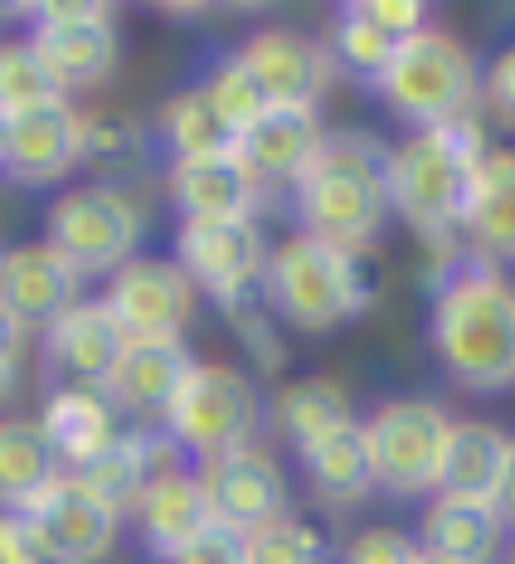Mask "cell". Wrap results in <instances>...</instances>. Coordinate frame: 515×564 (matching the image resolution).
Instances as JSON below:
<instances>
[{
    "label": "cell",
    "mask_w": 515,
    "mask_h": 564,
    "mask_svg": "<svg viewBox=\"0 0 515 564\" xmlns=\"http://www.w3.org/2000/svg\"><path fill=\"white\" fill-rule=\"evenodd\" d=\"M321 137H326L321 108H277V102H267V108L233 137L229 151L267 195V191H292V181L307 171Z\"/></svg>",
    "instance_id": "ac0fdd59"
},
{
    "label": "cell",
    "mask_w": 515,
    "mask_h": 564,
    "mask_svg": "<svg viewBox=\"0 0 515 564\" xmlns=\"http://www.w3.org/2000/svg\"><path fill=\"white\" fill-rule=\"evenodd\" d=\"M50 98H64L54 88L50 68L40 64L30 40H0V112L15 117L25 108H40Z\"/></svg>",
    "instance_id": "1f68e13d"
},
{
    "label": "cell",
    "mask_w": 515,
    "mask_h": 564,
    "mask_svg": "<svg viewBox=\"0 0 515 564\" xmlns=\"http://www.w3.org/2000/svg\"><path fill=\"white\" fill-rule=\"evenodd\" d=\"M249 78L263 93V102H277V108H321L326 88H331V54H326L321 40L287 25H267L249 34V40L233 50Z\"/></svg>",
    "instance_id": "5bb4252c"
},
{
    "label": "cell",
    "mask_w": 515,
    "mask_h": 564,
    "mask_svg": "<svg viewBox=\"0 0 515 564\" xmlns=\"http://www.w3.org/2000/svg\"><path fill=\"white\" fill-rule=\"evenodd\" d=\"M151 147L156 137L132 112H84L78 166H92L102 175H136L151 161Z\"/></svg>",
    "instance_id": "4dcf8cb0"
},
{
    "label": "cell",
    "mask_w": 515,
    "mask_h": 564,
    "mask_svg": "<svg viewBox=\"0 0 515 564\" xmlns=\"http://www.w3.org/2000/svg\"><path fill=\"white\" fill-rule=\"evenodd\" d=\"M326 54H331V64H341V68H350V74H360V78H370V84H374V78H380V68L390 64L394 40L384 30H374L355 6H341V15H336V25H331V44H326Z\"/></svg>",
    "instance_id": "e575fe53"
},
{
    "label": "cell",
    "mask_w": 515,
    "mask_h": 564,
    "mask_svg": "<svg viewBox=\"0 0 515 564\" xmlns=\"http://www.w3.org/2000/svg\"><path fill=\"white\" fill-rule=\"evenodd\" d=\"M78 147H84V112L68 98L15 112L6 141V181L25 191H50L78 171Z\"/></svg>",
    "instance_id": "2e32d148"
},
{
    "label": "cell",
    "mask_w": 515,
    "mask_h": 564,
    "mask_svg": "<svg viewBox=\"0 0 515 564\" xmlns=\"http://www.w3.org/2000/svg\"><path fill=\"white\" fill-rule=\"evenodd\" d=\"M166 195L180 219H258L263 185L239 166L233 151L215 156H185L166 166Z\"/></svg>",
    "instance_id": "7402d4cb"
},
{
    "label": "cell",
    "mask_w": 515,
    "mask_h": 564,
    "mask_svg": "<svg viewBox=\"0 0 515 564\" xmlns=\"http://www.w3.org/2000/svg\"><path fill=\"white\" fill-rule=\"evenodd\" d=\"M428 336L452 384L472 394H506L515 380V297L506 268L467 249L432 288Z\"/></svg>",
    "instance_id": "6da1fadb"
},
{
    "label": "cell",
    "mask_w": 515,
    "mask_h": 564,
    "mask_svg": "<svg viewBox=\"0 0 515 564\" xmlns=\"http://www.w3.org/2000/svg\"><path fill=\"white\" fill-rule=\"evenodd\" d=\"M98 302L112 312L127 340H180L200 292L171 258L136 253L117 273H108V292Z\"/></svg>",
    "instance_id": "4fadbf2b"
},
{
    "label": "cell",
    "mask_w": 515,
    "mask_h": 564,
    "mask_svg": "<svg viewBox=\"0 0 515 564\" xmlns=\"http://www.w3.org/2000/svg\"><path fill=\"white\" fill-rule=\"evenodd\" d=\"M151 137L171 151V161H185V156H215V151H229L233 137L224 132V122L215 117V108L205 102L200 84L171 93L156 112V127Z\"/></svg>",
    "instance_id": "f546056e"
},
{
    "label": "cell",
    "mask_w": 515,
    "mask_h": 564,
    "mask_svg": "<svg viewBox=\"0 0 515 564\" xmlns=\"http://www.w3.org/2000/svg\"><path fill=\"white\" fill-rule=\"evenodd\" d=\"M390 161V141L370 132H326L307 171L292 181L302 234L365 258L394 225Z\"/></svg>",
    "instance_id": "7a4b0ae2"
},
{
    "label": "cell",
    "mask_w": 515,
    "mask_h": 564,
    "mask_svg": "<svg viewBox=\"0 0 515 564\" xmlns=\"http://www.w3.org/2000/svg\"><path fill=\"white\" fill-rule=\"evenodd\" d=\"M365 429V448L374 467V491H390L399 501H428L438 491V467L448 448V409L432 399H384Z\"/></svg>",
    "instance_id": "ba28073f"
},
{
    "label": "cell",
    "mask_w": 515,
    "mask_h": 564,
    "mask_svg": "<svg viewBox=\"0 0 515 564\" xmlns=\"http://www.w3.org/2000/svg\"><path fill=\"white\" fill-rule=\"evenodd\" d=\"M263 419H267L263 394H258V384L239 366H229V360H195V370L185 375V384L175 390L166 419L156 429H166V438L190 463H205V457L258 443Z\"/></svg>",
    "instance_id": "8992f818"
},
{
    "label": "cell",
    "mask_w": 515,
    "mask_h": 564,
    "mask_svg": "<svg viewBox=\"0 0 515 564\" xmlns=\"http://www.w3.org/2000/svg\"><path fill=\"white\" fill-rule=\"evenodd\" d=\"M146 239V215L122 185L84 181L54 195L44 209V243L74 268L78 278H108Z\"/></svg>",
    "instance_id": "52a82bcc"
},
{
    "label": "cell",
    "mask_w": 515,
    "mask_h": 564,
    "mask_svg": "<svg viewBox=\"0 0 515 564\" xmlns=\"http://www.w3.org/2000/svg\"><path fill=\"white\" fill-rule=\"evenodd\" d=\"M64 473L34 419H0V511L20 516Z\"/></svg>",
    "instance_id": "f1b7e54d"
},
{
    "label": "cell",
    "mask_w": 515,
    "mask_h": 564,
    "mask_svg": "<svg viewBox=\"0 0 515 564\" xmlns=\"http://www.w3.org/2000/svg\"><path fill=\"white\" fill-rule=\"evenodd\" d=\"M418 564H448V560H438V555H418Z\"/></svg>",
    "instance_id": "f6af8a7d"
},
{
    "label": "cell",
    "mask_w": 515,
    "mask_h": 564,
    "mask_svg": "<svg viewBox=\"0 0 515 564\" xmlns=\"http://www.w3.org/2000/svg\"><path fill=\"white\" fill-rule=\"evenodd\" d=\"M190 370H195V356L185 346V336L180 340H127L122 360H117V370L108 380V399L117 414L161 423Z\"/></svg>",
    "instance_id": "cb8c5ba5"
},
{
    "label": "cell",
    "mask_w": 515,
    "mask_h": 564,
    "mask_svg": "<svg viewBox=\"0 0 515 564\" xmlns=\"http://www.w3.org/2000/svg\"><path fill=\"white\" fill-rule=\"evenodd\" d=\"M127 521L136 525V540H142L146 555L156 564L190 555V550L200 545L209 531H215V516H209L205 491H200V481H195L190 467H185V473L161 477V481H151L146 497L136 501Z\"/></svg>",
    "instance_id": "603a6c76"
},
{
    "label": "cell",
    "mask_w": 515,
    "mask_h": 564,
    "mask_svg": "<svg viewBox=\"0 0 515 564\" xmlns=\"http://www.w3.org/2000/svg\"><path fill=\"white\" fill-rule=\"evenodd\" d=\"M15 384H20V366H10V360H0V409L15 399Z\"/></svg>",
    "instance_id": "7bdbcfd3"
},
{
    "label": "cell",
    "mask_w": 515,
    "mask_h": 564,
    "mask_svg": "<svg viewBox=\"0 0 515 564\" xmlns=\"http://www.w3.org/2000/svg\"><path fill=\"white\" fill-rule=\"evenodd\" d=\"M511 477H515L511 433L491 419H452L442 467H438V491H432V497H467V501L506 507Z\"/></svg>",
    "instance_id": "d6986e66"
},
{
    "label": "cell",
    "mask_w": 515,
    "mask_h": 564,
    "mask_svg": "<svg viewBox=\"0 0 515 564\" xmlns=\"http://www.w3.org/2000/svg\"><path fill=\"white\" fill-rule=\"evenodd\" d=\"M258 302L267 307L273 322L292 326V332L326 336L370 312L374 278L360 253H346L336 243L311 239V234L297 229L267 253Z\"/></svg>",
    "instance_id": "277c9868"
},
{
    "label": "cell",
    "mask_w": 515,
    "mask_h": 564,
    "mask_svg": "<svg viewBox=\"0 0 515 564\" xmlns=\"http://www.w3.org/2000/svg\"><path fill=\"white\" fill-rule=\"evenodd\" d=\"M40 336H44V370H50L54 390L108 394V380L127 350V336L98 297L74 302V307Z\"/></svg>",
    "instance_id": "9a60e30c"
},
{
    "label": "cell",
    "mask_w": 515,
    "mask_h": 564,
    "mask_svg": "<svg viewBox=\"0 0 515 564\" xmlns=\"http://www.w3.org/2000/svg\"><path fill=\"white\" fill-rule=\"evenodd\" d=\"M229 312V326L233 336H239V346L249 350V360H258L263 370H283L287 366V346L283 336H277V322L267 316V307L258 297L239 302V307H224Z\"/></svg>",
    "instance_id": "d590c367"
},
{
    "label": "cell",
    "mask_w": 515,
    "mask_h": 564,
    "mask_svg": "<svg viewBox=\"0 0 515 564\" xmlns=\"http://www.w3.org/2000/svg\"><path fill=\"white\" fill-rule=\"evenodd\" d=\"M418 540L399 525H365L360 535L346 540L341 564H418Z\"/></svg>",
    "instance_id": "8d00e7d4"
},
{
    "label": "cell",
    "mask_w": 515,
    "mask_h": 564,
    "mask_svg": "<svg viewBox=\"0 0 515 564\" xmlns=\"http://www.w3.org/2000/svg\"><path fill=\"white\" fill-rule=\"evenodd\" d=\"M0 564H40L20 516H6V511H0Z\"/></svg>",
    "instance_id": "60d3db41"
},
{
    "label": "cell",
    "mask_w": 515,
    "mask_h": 564,
    "mask_svg": "<svg viewBox=\"0 0 515 564\" xmlns=\"http://www.w3.org/2000/svg\"><path fill=\"white\" fill-rule=\"evenodd\" d=\"M491 151L482 117L432 127V132H408L394 147L390 161V199L394 215L404 219L428 249L462 243V209L472 175Z\"/></svg>",
    "instance_id": "3957f363"
},
{
    "label": "cell",
    "mask_w": 515,
    "mask_h": 564,
    "mask_svg": "<svg viewBox=\"0 0 515 564\" xmlns=\"http://www.w3.org/2000/svg\"><path fill=\"white\" fill-rule=\"evenodd\" d=\"M6 141H10V117L0 112V175H6Z\"/></svg>",
    "instance_id": "ee69618b"
},
{
    "label": "cell",
    "mask_w": 515,
    "mask_h": 564,
    "mask_svg": "<svg viewBox=\"0 0 515 564\" xmlns=\"http://www.w3.org/2000/svg\"><path fill=\"white\" fill-rule=\"evenodd\" d=\"M267 253H273V243L258 219H180L171 263L209 302L239 307V302L258 297Z\"/></svg>",
    "instance_id": "9c48e42d"
},
{
    "label": "cell",
    "mask_w": 515,
    "mask_h": 564,
    "mask_svg": "<svg viewBox=\"0 0 515 564\" xmlns=\"http://www.w3.org/2000/svg\"><path fill=\"white\" fill-rule=\"evenodd\" d=\"M200 93H205L209 108H215L219 122H224L229 137H239L243 127H249L253 117L267 108L263 93H258V84L249 78V68H243L233 54H224V58H215V64H209V74L200 78Z\"/></svg>",
    "instance_id": "d6a6232c"
},
{
    "label": "cell",
    "mask_w": 515,
    "mask_h": 564,
    "mask_svg": "<svg viewBox=\"0 0 515 564\" xmlns=\"http://www.w3.org/2000/svg\"><path fill=\"white\" fill-rule=\"evenodd\" d=\"M355 10L370 20L374 30L390 34L394 44L428 25V6H424V0H355Z\"/></svg>",
    "instance_id": "f35d334b"
},
{
    "label": "cell",
    "mask_w": 515,
    "mask_h": 564,
    "mask_svg": "<svg viewBox=\"0 0 515 564\" xmlns=\"http://www.w3.org/2000/svg\"><path fill=\"white\" fill-rule=\"evenodd\" d=\"M302 457V477L326 507H360L374 491V467H370V448H365V429L360 419H350L346 429L326 433V438L297 448Z\"/></svg>",
    "instance_id": "4316f807"
},
{
    "label": "cell",
    "mask_w": 515,
    "mask_h": 564,
    "mask_svg": "<svg viewBox=\"0 0 515 564\" xmlns=\"http://www.w3.org/2000/svg\"><path fill=\"white\" fill-rule=\"evenodd\" d=\"M267 419H273V429L283 433L292 448H307V443L326 438V433L346 429L355 419V404H350V390L336 375H302V380L277 390Z\"/></svg>",
    "instance_id": "83f0119b"
},
{
    "label": "cell",
    "mask_w": 515,
    "mask_h": 564,
    "mask_svg": "<svg viewBox=\"0 0 515 564\" xmlns=\"http://www.w3.org/2000/svg\"><path fill=\"white\" fill-rule=\"evenodd\" d=\"M476 84H482V64L458 34L438 25H424L418 34L394 44L390 64L374 78L384 108L414 132H432V127L476 117Z\"/></svg>",
    "instance_id": "5b68a950"
},
{
    "label": "cell",
    "mask_w": 515,
    "mask_h": 564,
    "mask_svg": "<svg viewBox=\"0 0 515 564\" xmlns=\"http://www.w3.org/2000/svg\"><path fill=\"white\" fill-rule=\"evenodd\" d=\"M40 64L50 68L54 88L84 93L102 88L117 74V20L108 6H84V0H50L34 6V34H30Z\"/></svg>",
    "instance_id": "8fae6325"
},
{
    "label": "cell",
    "mask_w": 515,
    "mask_h": 564,
    "mask_svg": "<svg viewBox=\"0 0 515 564\" xmlns=\"http://www.w3.org/2000/svg\"><path fill=\"white\" fill-rule=\"evenodd\" d=\"M74 302H84V278L50 243H20L0 258V307L25 332H50Z\"/></svg>",
    "instance_id": "ffe728a7"
},
{
    "label": "cell",
    "mask_w": 515,
    "mask_h": 564,
    "mask_svg": "<svg viewBox=\"0 0 515 564\" xmlns=\"http://www.w3.org/2000/svg\"><path fill=\"white\" fill-rule=\"evenodd\" d=\"M190 473L200 481L215 525L229 531L233 540L258 535V531H267V525H277L283 516H292L287 511V473L263 443L190 463Z\"/></svg>",
    "instance_id": "7c38bea8"
},
{
    "label": "cell",
    "mask_w": 515,
    "mask_h": 564,
    "mask_svg": "<svg viewBox=\"0 0 515 564\" xmlns=\"http://www.w3.org/2000/svg\"><path fill=\"white\" fill-rule=\"evenodd\" d=\"M40 564H108L122 540V516L98 501L78 473H58L40 497L20 511Z\"/></svg>",
    "instance_id": "30bf717a"
},
{
    "label": "cell",
    "mask_w": 515,
    "mask_h": 564,
    "mask_svg": "<svg viewBox=\"0 0 515 564\" xmlns=\"http://www.w3.org/2000/svg\"><path fill=\"white\" fill-rule=\"evenodd\" d=\"M34 423L44 429V438H50L64 473L88 467L92 457L122 433V414H117L112 399L98 390H50Z\"/></svg>",
    "instance_id": "d4e9b609"
},
{
    "label": "cell",
    "mask_w": 515,
    "mask_h": 564,
    "mask_svg": "<svg viewBox=\"0 0 515 564\" xmlns=\"http://www.w3.org/2000/svg\"><path fill=\"white\" fill-rule=\"evenodd\" d=\"M476 117H491V122L511 127L515 122V54H496L491 68L476 84Z\"/></svg>",
    "instance_id": "74e56055"
},
{
    "label": "cell",
    "mask_w": 515,
    "mask_h": 564,
    "mask_svg": "<svg viewBox=\"0 0 515 564\" xmlns=\"http://www.w3.org/2000/svg\"><path fill=\"white\" fill-rule=\"evenodd\" d=\"M326 535L302 516H283L277 525L239 540V564H321Z\"/></svg>",
    "instance_id": "836d02e7"
},
{
    "label": "cell",
    "mask_w": 515,
    "mask_h": 564,
    "mask_svg": "<svg viewBox=\"0 0 515 564\" xmlns=\"http://www.w3.org/2000/svg\"><path fill=\"white\" fill-rule=\"evenodd\" d=\"M25 340H30V332H25V326H20L6 307H0V360L20 366V356H25Z\"/></svg>",
    "instance_id": "b9f144b4"
},
{
    "label": "cell",
    "mask_w": 515,
    "mask_h": 564,
    "mask_svg": "<svg viewBox=\"0 0 515 564\" xmlns=\"http://www.w3.org/2000/svg\"><path fill=\"white\" fill-rule=\"evenodd\" d=\"M185 467H190V457L166 438V429L142 423V429L117 433V438L92 457L88 467H78V477H84V487L92 491V497L108 501V507L127 521L136 501L146 497L151 481H161L171 473H185Z\"/></svg>",
    "instance_id": "e0dca14e"
},
{
    "label": "cell",
    "mask_w": 515,
    "mask_h": 564,
    "mask_svg": "<svg viewBox=\"0 0 515 564\" xmlns=\"http://www.w3.org/2000/svg\"><path fill=\"white\" fill-rule=\"evenodd\" d=\"M166 564H239V540H233L229 531H209L200 545L190 550V555H180V560H166Z\"/></svg>",
    "instance_id": "ab89813d"
},
{
    "label": "cell",
    "mask_w": 515,
    "mask_h": 564,
    "mask_svg": "<svg viewBox=\"0 0 515 564\" xmlns=\"http://www.w3.org/2000/svg\"><path fill=\"white\" fill-rule=\"evenodd\" d=\"M418 550L448 564H501L511 545L506 507L467 497H428L418 516Z\"/></svg>",
    "instance_id": "44dd1931"
},
{
    "label": "cell",
    "mask_w": 515,
    "mask_h": 564,
    "mask_svg": "<svg viewBox=\"0 0 515 564\" xmlns=\"http://www.w3.org/2000/svg\"><path fill=\"white\" fill-rule=\"evenodd\" d=\"M462 243L482 258H506L515 249V156L491 147L472 175L462 209Z\"/></svg>",
    "instance_id": "484cf974"
}]
</instances>
